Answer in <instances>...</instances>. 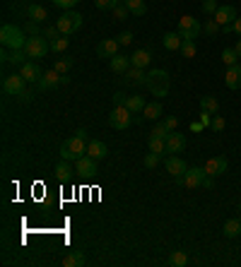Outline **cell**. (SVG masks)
I'll use <instances>...</instances> for the list:
<instances>
[{"label": "cell", "instance_id": "c3c4849f", "mask_svg": "<svg viewBox=\"0 0 241 267\" xmlns=\"http://www.w3.org/2000/svg\"><path fill=\"white\" fill-rule=\"evenodd\" d=\"M116 41H118L120 46H131V41H133V34H131V32H123V34H118V36H116Z\"/></svg>", "mask_w": 241, "mask_h": 267}, {"label": "cell", "instance_id": "8992f818", "mask_svg": "<svg viewBox=\"0 0 241 267\" xmlns=\"http://www.w3.org/2000/svg\"><path fill=\"white\" fill-rule=\"evenodd\" d=\"M22 51L29 58H44L46 53L51 51V41H48V39H41V36H29Z\"/></svg>", "mask_w": 241, "mask_h": 267}, {"label": "cell", "instance_id": "ffe728a7", "mask_svg": "<svg viewBox=\"0 0 241 267\" xmlns=\"http://www.w3.org/2000/svg\"><path fill=\"white\" fill-rule=\"evenodd\" d=\"M131 63H133V67H147L150 63H152V51H147V48H138L135 53L131 56Z\"/></svg>", "mask_w": 241, "mask_h": 267}, {"label": "cell", "instance_id": "d6a6232c", "mask_svg": "<svg viewBox=\"0 0 241 267\" xmlns=\"http://www.w3.org/2000/svg\"><path fill=\"white\" fill-rule=\"evenodd\" d=\"M85 262H87L85 255H82V253H75V250H73V253H68V255L63 257V265H66V267H82Z\"/></svg>", "mask_w": 241, "mask_h": 267}, {"label": "cell", "instance_id": "e0dca14e", "mask_svg": "<svg viewBox=\"0 0 241 267\" xmlns=\"http://www.w3.org/2000/svg\"><path fill=\"white\" fill-rule=\"evenodd\" d=\"M212 17H215V22H217L219 27H224V24H231L236 20V10H234L231 5H219L217 12H215Z\"/></svg>", "mask_w": 241, "mask_h": 267}, {"label": "cell", "instance_id": "db71d44e", "mask_svg": "<svg viewBox=\"0 0 241 267\" xmlns=\"http://www.w3.org/2000/svg\"><path fill=\"white\" fill-rule=\"evenodd\" d=\"M191 130H193V133H203V130H205V125H203L200 121H196V123H191Z\"/></svg>", "mask_w": 241, "mask_h": 267}, {"label": "cell", "instance_id": "f907efd6", "mask_svg": "<svg viewBox=\"0 0 241 267\" xmlns=\"http://www.w3.org/2000/svg\"><path fill=\"white\" fill-rule=\"evenodd\" d=\"M126 101H128V97H126L123 92H116V94H113V104H116V106H126Z\"/></svg>", "mask_w": 241, "mask_h": 267}, {"label": "cell", "instance_id": "3957f363", "mask_svg": "<svg viewBox=\"0 0 241 267\" xmlns=\"http://www.w3.org/2000/svg\"><path fill=\"white\" fill-rule=\"evenodd\" d=\"M85 154H87V140H82L77 135L61 145V159H66V161H77L80 156Z\"/></svg>", "mask_w": 241, "mask_h": 267}, {"label": "cell", "instance_id": "2e32d148", "mask_svg": "<svg viewBox=\"0 0 241 267\" xmlns=\"http://www.w3.org/2000/svg\"><path fill=\"white\" fill-rule=\"evenodd\" d=\"M186 135H181V133H171L169 135V140H166V149H169V154H181L184 149H186Z\"/></svg>", "mask_w": 241, "mask_h": 267}, {"label": "cell", "instance_id": "4dcf8cb0", "mask_svg": "<svg viewBox=\"0 0 241 267\" xmlns=\"http://www.w3.org/2000/svg\"><path fill=\"white\" fill-rule=\"evenodd\" d=\"M145 97H140V94H133V97H128V101H126V106L131 109L133 113H143V109H145Z\"/></svg>", "mask_w": 241, "mask_h": 267}, {"label": "cell", "instance_id": "e575fe53", "mask_svg": "<svg viewBox=\"0 0 241 267\" xmlns=\"http://www.w3.org/2000/svg\"><path fill=\"white\" fill-rule=\"evenodd\" d=\"M222 63L229 67V65H236V63H241V58H239V53H236L234 48H224V51H222Z\"/></svg>", "mask_w": 241, "mask_h": 267}, {"label": "cell", "instance_id": "f6af8a7d", "mask_svg": "<svg viewBox=\"0 0 241 267\" xmlns=\"http://www.w3.org/2000/svg\"><path fill=\"white\" fill-rule=\"evenodd\" d=\"M80 0H53L55 8H63V10H73Z\"/></svg>", "mask_w": 241, "mask_h": 267}, {"label": "cell", "instance_id": "7dc6e473", "mask_svg": "<svg viewBox=\"0 0 241 267\" xmlns=\"http://www.w3.org/2000/svg\"><path fill=\"white\" fill-rule=\"evenodd\" d=\"M224 125H227V123H224V118H222V116H215V118H212V125H210V128H212L215 133H222V130H224Z\"/></svg>", "mask_w": 241, "mask_h": 267}, {"label": "cell", "instance_id": "f35d334b", "mask_svg": "<svg viewBox=\"0 0 241 267\" xmlns=\"http://www.w3.org/2000/svg\"><path fill=\"white\" fill-rule=\"evenodd\" d=\"M70 67H73V58H61V60L55 63L53 70H58L61 75H68V72H70Z\"/></svg>", "mask_w": 241, "mask_h": 267}, {"label": "cell", "instance_id": "7bdbcfd3", "mask_svg": "<svg viewBox=\"0 0 241 267\" xmlns=\"http://www.w3.org/2000/svg\"><path fill=\"white\" fill-rule=\"evenodd\" d=\"M200 8H203L205 15H215L219 5H217V0H203V5H200Z\"/></svg>", "mask_w": 241, "mask_h": 267}, {"label": "cell", "instance_id": "cb8c5ba5", "mask_svg": "<svg viewBox=\"0 0 241 267\" xmlns=\"http://www.w3.org/2000/svg\"><path fill=\"white\" fill-rule=\"evenodd\" d=\"M27 58L29 56H27L24 51H10V48L3 51V60H5V63H12V65H24Z\"/></svg>", "mask_w": 241, "mask_h": 267}, {"label": "cell", "instance_id": "603a6c76", "mask_svg": "<svg viewBox=\"0 0 241 267\" xmlns=\"http://www.w3.org/2000/svg\"><path fill=\"white\" fill-rule=\"evenodd\" d=\"M162 113H164V106H162L159 101H150V104H145L143 118H147V121H157Z\"/></svg>", "mask_w": 241, "mask_h": 267}, {"label": "cell", "instance_id": "ee69618b", "mask_svg": "<svg viewBox=\"0 0 241 267\" xmlns=\"http://www.w3.org/2000/svg\"><path fill=\"white\" fill-rule=\"evenodd\" d=\"M44 36L48 39V41H53V39H58V36H63V34H61V29H58L55 24H51V27H46V29H44Z\"/></svg>", "mask_w": 241, "mask_h": 267}, {"label": "cell", "instance_id": "7a4b0ae2", "mask_svg": "<svg viewBox=\"0 0 241 267\" xmlns=\"http://www.w3.org/2000/svg\"><path fill=\"white\" fill-rule=\"evenodd\" d=\"M147 87L154 97H166L169 94V87H171V77L164 70H150L147 72Z\"/></svg>", "mask_w": 241, "mask_h": 267}, {"label": "cell", "instance_id": "ac0fdd59", "mask_svg": "<svg viewBox=\"0 0 241 267\" xmlns=\"http://www.w3.org/2000/svg\"><path fill=\"white\" fill-rule=\"evenodd\" d=\"M224 84H227L229 89H239L241 87V63L227 67V72H224Z\"/></svg>", "mask_w": 241, "mask_h": 267}, {"label": "cell", "instance_id": "816d5d0a", "mask_svg": "<svg viewBox=\"0 0 241 267\" xmlns=\"http://www.w3.org/2000/svg\"><path fill=\"white\" fill-rule=\"evenodd\" d=\"M200 123H203L205 128H210V125H212V113H208V111H200Z\"/></svg>", "mask_w": 241, "mask_h": 267}, {"label": "cell", "instance_id": "1f68e13d", "mask_svg": "<svg viewBox=\"0 0 241 267\" xmlns=\"http://www.w3.org/2000/svg\"><path fill=\"white\" fill-rule=\"evenodd\" d=\"M200 111H208L215 116L219 111V101L215 97H200Z\"/></svg>", "mask_w": 241, "mask_h": 267}, {"label": "cell", "instance_id": "277c9868", "mask_svg": "<svg viewBox=\"0 0 241 267\" xmlns=\"http://www.w3.org/2000/svg\"><path fill=\"white\" fill-rule=\"evenodd\" d=\"M178 183L186 186V188H212V176H208L203 166H193L188 168L186 176L181 178Z\"/></svg>", "mask_w": 241, "mask_h": 267}, {"label": "cell", "instance_id": "b9f144b4", "mask_svg": "<svg viewBox=\"0 0 241 267\" xmlns=\"http://www.w3.org/2000/svg\"><path fill=\"white\" fill-rule=\"evenodd\" d=\"M159 159H162V156L159 154H154V152H150V154H145V159H143V164L147 168H154L157 166V164H159Z\"/></svg>", "mask_w": 241, "mask_h": 267}, {"label": "cell", "instance_id": "5b68a950", "mask_svg": "<svg viewBox=\"0 0 241 267\" xmlns=\"http://www.w3.org/2000/svg\"><path fill=\"white\" fill-rule=\"evenodd\" d=\"M82 20H85V17H82L80 12L66 10L61 17H58V20H55V27L61 29V34H63V36H70L73 32H77V29L82 27Z\"/></svg>", "mask_w": 241, "mask_h": 267}, {"label": "cell", "instance_id": "5bb4252c", "mask_svg": "<svg viewBox=\"0 0 241 267\" xmlns=\"http://www.w3.org/2000/svg\"><path fill=\"white\" fill-rule=\"evenodd\" d=\"M61 72L58 70H48V72H44V77L36 82V87H39V92H48V89H55L58 84H61Z\"/></svg>", "mask_w": 241, "mask_h": 267}, {"label": "cell", "instance_id": "681fc988", "mask_svg": "<svg viewBox=\"0 0 241 267\" xmlns=\"http://www.w3.org/2000/svg\"><path fill=\"white\" fill-rule=\"evenodd\" d=\"M166 125V128H169V130H171V133H174L176 130V125H178V118H176V116H166L164 121H162Z\"/></svg>", "mask_w": 241, "mask_h": 267}, {"label": "cell", "instance_id": "4316f807", "mask_svg": "<svg viewBox=\"0 0 241 267\" xmlns=\"http://www.w3.org/2000/svg\"><path fill=\"white\" fill-rule=\"evenodd\" d=\"M123 5L131 10V15L135 17H145L147 15V5H145V0H123Z\"/></svg>", "mask_w": 241, "mask_h": 267}, {"label": "cell", "instance_id": "ba28073f", "mask_svg": "<svg viewBox=\"0 0 241 267\" xmlns=\"http://www.w3.org/2000/svg\"><path fill=\"white\" fill-rule=\"evenodd\" d=\"M200 32H203L200 20L191 17V15H184V17L178 20V34H181L184 39H198V34Z\"/></svg>", "mask_w": 241, "mask_h": 267}, {"label": "cell", "instance_id": "9a60e30c", "mask_svg": "<svg viewBox=\"0 0 241 267\" xmlns=\"http://www.w3.org/2000/svg\"><path fill=\"white\" fill-rule=\"evenodd\" d=\"M118 48H120V44L116 41V39H104L101 44L97 46V56L99 58H113V56H118Z\"/></svg>", "mask_w": 241, "mask_h": 267}, {"label": "cell", "instance_id": "7c38bea8", "mask_svg": "<svg viewBox=\"0 0 241 267\" xmlns=\"http://www.w3.org/2000/svg\"><path fill=\"white\" fill-rule=\"evenodd\" d=\"M20 75H22L27 82H32V84H36L39 79L44 77V72H41V67L36 65L34 60H27L24 65H20Z\"/></svg>", "mask_w": 241, "mask_h": 267}, {"label": "cell", "instance_id": "60d3db41", "mask_svg": "<svg viewBox=\"0 0 241 267\" xmlns=\"http://www.w3.org/2000/svg\"><path fill=\"white\" fill-rule=\"evenodd\" d=\"M219 29H222V27H219L217 22H215V17H212V20H208V22L203 24V32H208L210 36H215V34H217Z\"/></svg>", "mask_w": 241, "mask_h": 267}, {"label": "cell", "instance_id": "6f0895ef", "mask_svg": "<svg viewBox=\"0 0 241 267\" xmlns=\"http://www.w3.org/2000/svg\"><path fill=\"white\" fill-rule=\"evenodd\" d=\"M75 135H77V137H82V140H87V130H85V128H80Z\"/></svg>", "mask_w": 241, "mask_h": 267}, {"label": "cell", "instance_id": "680465c9", "mask_svg": "<svg viewBox=\"0 0 241 267\" xmlns=\"http://www.w3.org/2000/svg\"><path fill=\"white\" fill-rule=\"evenodd\" d=\"M234 51H236V53H239V58H241V39L236 41V46H234Z\"/></svg>", "mask_w": 241, "mask_h": 267}, {"label": "cell", "instance_id": "52a82bcc", "mask_svg": "<svg viewBox=\"0 0 241 267\" xmlns=\"http://www.w3.org/2000/svg\"><path fill=\"white\" fill-rule=\"evenodd\" d=\"M131 116H133V111L128 106H116L109 116V125L116 128V130H126V128H131V123H133Z\"/></svg>", "mask_w": 241, "mask_h": 267}, {"label": "cell", "instance_id": "9f6ffc18", "mask_svg": "<svg viewBox=\"0 0 241 267\" xmlns=\"http://www.w3.org/2000/svg\"><path fill=\"white\" fill-rule=\"evenodd\" d=\"M20 99H22V101H29V99H32V92H27V89H24L22 94H20Z\"/></svg>", "mask_w": 241, "mask_h": 267}, {"label": "cell", "instance_id": "d590c367", "mask_svg": "<svg viewBox=\"0 0 241 267\" xmlns=\"http://www.w3.org/2000/svg\"><path fill=\"white\" fill-rule=\"evenodd\" d=\"M181 53H184V58H196V53H198L196 39H184V44H181Z\"/></svg>", "mask_w": 241, "mask_h": 267}, {"label": "cell", "instance_id": "44dd1931", "mask_svg": "<svg viewBox=\"0 0 241 267\" xmlns=\"http://www.w3.org/2000/svg\"><path fill=\"white\" fill-rule=\"evenodd\" d=\"M133 67V63H131V56H113L111 58V70L113 72H118V75H126L128 70Z\"/></svg>", "mask_w": 241, "mask_h": 267}, {"label": "cell", "instance_id": "7402d4cb", "mask_svg": "<svg viewBox=\"0 0 241 267\" xmlns=\"http://www.w3.org/2000/svg\"><path fill=\"white\" fill-rule=\"evenodd\" d=\"M27 17L34 20V22H44V20H48V10H46L44 5H39V3H32L27 8Z\"/></svg>", "mask_w": 241, "mask_h": 267}, {"label": "cell", "instance_id": "91938a15", "mask_svg": "<svg viewBox=\"0 0 241 267\" xmlns=\"http://www.w3.org/2000/svg\"><path fill=\"white\" fill-rule=\"evenodd\" d=\"M120 3H123V0H111V5H113V8H116V5H120ZM113 8H111V10H113Z\"/></svg>", "mask_w": 241, "mask_h": 267}, {"label": "cell", "instance_id": "9c48e42d", "mask_svg": "<svg viewBox=\"0 0 241 267\" xmlns=\"http://www.w3.org/2000/svg\"><path fill=\"white\" fill-rule=\"evenodd\" d=\"M24 89H27V79H24L20 72L3 77V92H5L8 97H20Z\"/></svg>", "mask_w": 241, "mask_h": 267}, {"label": "cell", "instance_id": "836d02e7", "mask_svg": "<svg viewBox=\"0 0 241 267\" xmlns=\"http://www.w3.org/2000/svg\"><path fill=\"white\" fill-rule=\"evenodd\" d=\"M169 265L171 267H186L188 265V253L186 250H174L169 255Z\"/></svg>", "mask_w": 241, "mask_h": 267}, {"label": "cell", "instance_id": "f5cc1de1", "mask_svg": "<svg viewBox=\"0 0 241 267\" xmlns=\"http://www.w3.org/2000/svg\"><path fill=\"white\" fill-rule=\"evenodd\" d=\"M94 5H97L99 10H111V8H113L111 0H94Z\"/></svg>", "mask_w": 241, "mask_h": 267}, {"label": "cell", "instance_id": "83f0119b", "mask_svg": "<svg viewBox=\"0 0 241 267\" xmlns=\"http://www.w3.org/2000/svg\"><path fill=\"white\" fill-rule=\"evenodd\" d=\"M222 231H224V236H227V238H236V236L241 234V219H239V217H234V219H227Z\"/></svg>", "mask_w": 241, "mask_h": 267}, {"label": "cell", "instance_id": "30bf717a", "mask_svg": "<svg viewBox=\"0 0 241 267\" xmlns=\"http://www.w3.org/2000/svg\"><path fill=\"white\" fill-rule=\"evenodd\" d=\"M164 166H166V173H169V176H174L176 181H181V178L186 176V171H188L186 161H184V159H181V156H176V154L166 156Z\"/></svg>", "mask_w": 241, "mask_h": 267}, {"label": "cell", "instance_id": "6da1fadb", "mask_svg": "<svg viewBox=\"0 0 241 267\" xmlns=\"http://www.w3.org/2000/svg\"><path fill=\"white\" fill-rule=\"evenodd\" d=\"M27 34H24L22 27H15V24H3L0 29V44L10 51H22L24 44H27Z\"/></svg>", "mask_w": 241, "mask_h": 267}, {"label": "cell", "instance_id": "bcb514c9", "mask_svg": "<svg viewBox=\"0 0 241 267\" xmlns=\"http://www.w3.org/2000/svg\"><path fill=\"white\" fill-rule=\"evenodd\" d=\"M24 32H29V36H39V22L27 20V24H24Z\"/></svg>", "mask_w": 241, "mask_h": 267}, {"label": "cell", "instance_id": "11a10c76", "mask_svg": "<svg viewBox=\"0 0 241 267\" xmlns=\"http://www.w3.org/2000/svg\"><path fill=\"white\" fill-rule=\"evenodd\" d=\"M231 29H234V34H239L241 36V17H236V20L231 22Z\"/></svg>", "mask_w": 241, "mask_h": 267}, {"label": "cell", "instance_id": "d6986e66", "mask_svg": "<svg viewBox=\"0 0 241 267\" xmlns=\"http://www.w3.org/2000/svg\"><path fill=\"white\" fill-rule=\"evenodd\" d=\"M87 154L92 156V159H106V156H109V147L104 145V142H101V140H89L87 142Z\"/></svg>", "mask_w": 241, "mask_h": 267}, {"label": "cell", "instance_id": "4fadbf2b", "mask_svg": "<svg viewBox=\"0 0 241 267\" xmlns=\"http://www.w3.org/2000/svg\"><path fill=\"white\" fill-rule=\"evenodd\" d=\"M75 173L80 176H94L97 173V159H92V156H80L75 161Z\"/></svg>", "mask_w": 241, "mask_h": 267}, {"label": "cell", "instance_id": "f546056e", "mask_svg": "<svg viewBox=\"0 0 241 267\" xmlns=\"http://www.w3.org/2000/svg\"><path fill=\"white\" fill-rule=\"evenodd\" d=\"M150 152H154V154H159V156L169 154L166 140H162V137H152V135H150Z\"/></svg>", "mask_w": 241, "mask_h": 267}, {"label": "cell", "instance_id": "ab89813d", "mask_svg": "<svg viewBox=\"0 0 241 267\" xmlns=\"http://www.w3.org/2000/svg\"><path fill=\"white\" fill-rule=\"evenodd\" d=\"M113 17H116L118 22H123V20H128V17H131V10H128L123 3H120V5H116V8H113Z\"/></svg>", "mask_w": 241, "mask_h": 267}, {"label": "cell", "instance_id": "8d00e7d4", "mask_svg": "<svg viewBox=\"0 0 241 267\" xmlns=\"http://www.w3.org/2000/svg\"><path fill=\"white\" fill-rule=\"evenodd\" d=\"M68 46H70V36H58V39L51 41V51H53V53H63Z\"/></svg>", "mask_w": 241, "mask_h": 267}, {"label": "cell", "instance_id": "74e56055", "mask_svg": "<svg viewBox=\"0 0 241 267\" xmlns=\"http://www.w3.org/2000/svg\"><path fill=\"white\" fill-rule=\"evenodd\" d=\"M152 137H162V140H169V135H171V130H169V128H166L164 123H157V125H154L152 128Z\"/></svg>", "mask_w": 241, "mask_h": 267}, {"label": "cell", "instance_id": "8fae6325", "mask_svg": "<svg viewBox=\"0 0 241 267\" xmlns=\"http://www.w3.org/2000/svg\"><path fill=\"white\" fill-rule=\"evenodd\" d=\"M227 166H229V161H227V156H212V159H208V164H205V173L212 178L222 176V173H227Z\"/></svg>", "mask_w": 241, "mask_h": 267}, {"label": "cell", "instance_id": "484cf974", "mask_svg": "<svg viewBox=\"0 0 241 267\" xmlns=\"http://www.w3.org/2000/svg\"><path fill=\"white\" fill-rule=\"evenodd\" d=\"M123 77H126V82H133V84H147V72L143 67H131Z\"/></svg>", "mask_w": 241, "mask_h": 267}, {"label": "cell", "instance_id": "d4e9b609", "mask_svg": "<svg viewBox=\"0 0 241 267\" xmlns=\"http://www.w3.org/2000/svg\"><path fill=\"white\" fill-rule=\"evenodd\" d=\"M164 48H169V51H181V44H184V36L178 32H166L164 34Z\"/></svg>", "mask_w": 241, "mask_h": 267}, {"label": "cell", "instance_id": "f1b7e54d", "mask_svg": "<svg viewBox=\"0 0 241 267\" xmlns=\"http://www.w3.org/2000/svg\"><path fill=\"white\" fill-rule=\"evenodd\" d=\"M55 176H58V181H63V183H68L70 178H73V166H70V161H61L58 166H55Z\"/></svg>", "mask_w": 241, "mask_h": 267}]
</instances>
